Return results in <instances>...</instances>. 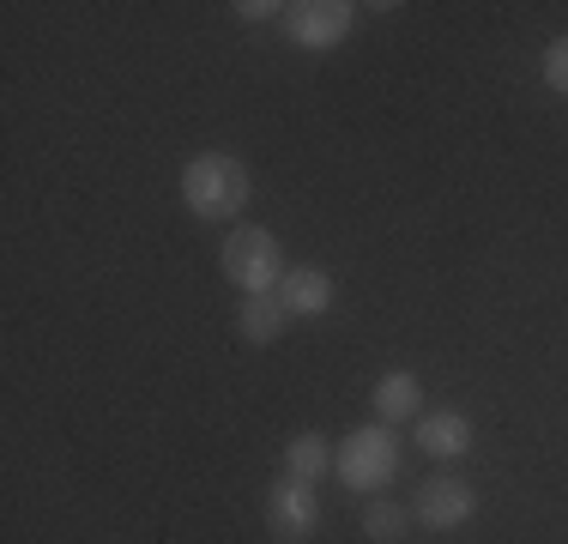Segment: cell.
<instances>
[{"instance_id": "obj_14", "label": "cell", "mask_w": 568, "mask_h": 544, "mask_svg": "<svg viewBox=\"0 0 568 544\" xmlns=\"http://www.w3.org/2000/svg\"><path fill=\"white\" fill-rule=\"evenodd\" d=\"M242 19H254V24H261V19H273V12H284V7H266V0H242Z\"/></svg>"}, {"instance_id": "obj_11", "label": "cell", "mask_w": 568, "mask_h": 544, "mask_svg": "<svg viewBox=\"0 0 568 544\" xmlns=\"http://www.w3.org/2000/svg\"><path fill=\"white\" fill-rule=\"evenodd\" d=\"M284 326H291V309L278 303V291H273V296H248V303L236 309V333H242V345H273Z\"/></svg>"}, {"instance_id": "obj_7", "label": "cell", "mask_w": 568, "mask_h": 544, "mask_svg": "<svg viewBox=\"0 0 568 544\" xmlns=\"http://www.w3.org/2000/svg\"><path fill=\"white\" fill-rule=\"evenodd\" d=\"M333 296H339V284H333L327 266H291L278 284V303L291 309V321H315L333 309Z\"/></svg>"}, {"instance_id": "obj_10", "label": "cell", "mask_w": 568, "mask_h": 544, "mask_svg": "<svg viewBox=\"0 0 568 544\" xmlns=\"http://www.w3.org/2000/svg\"><path fill=\"white\" fill-rule=\"evenodd\" d=\"M327 466H333V442L321 430H296L291 442H284V478L315 484V478H327Z\"/></svg>"}, {"instance_id": "obj_6", "label": "cell", "mask_w": 568, "mask_h": 544, "mask_svg": "<svg viewBox=\"0 0 568 544\" xmlns=\"http://www.w3.org/2000/svg\"><path fill=\"white\" fill-rule=\"evenodd\" d=\"M471 514H478V490H471L466 478H454V472H442V478H429L424 490H417L412 521L424 526V533H459Z\"/></svg>"}, {"instance_id": "obj_2", "label": "cell", "mask_w": 568, "mask_h": 544, "mask_svg": "<svg viewBox=\"0 0 568 544\" xmlns=\"http://www.w3.org/2000/svg\"><path fill=\"white\" fill-rule=\"evenodd\" d=\"M333 478L345 490H357V496H382L387 484L399 478V435L394 424H357L345 435L339 447H333Z\"/></svg>"}, {"instance_id": "obj_8", "label": "cell", "mask_w": 568, "mask_h": 544, "mask_svg": "<svg viewBox=\"0 0 568 544\" xmlns=\"http://www.w3.org/2000/svg\"><path fill=\"white\" fill-rule=\"evenodd\" d=\"M375 417H382V424L424 417V381H417L412 370H382L375 375Z\"/></svg>"}, {"instance_id": "obj_1", "label": "cell", "mask_w": 568, "mask_h": 544, "mask_svg": "<svg viewBox=\"0 0 568 544\" xmlns=\"http://www.w3.org/2000/svg\"><path fill=\"white\" fill-rule=\"evenodd\" d=\"M248 163L236 152H200L182 163V206L206 224H230L242 206H248Z\"/></svg>"}, {"instance_id": "obj_12", "label": "cell", "mask_w": 568, "mask_h": 544, "mask_svg": "<svg viewBox=\"0 0 568 544\" xmlns=\"http://www.w3.org/2000/svg\"><path fill=\"white\" fill-rule=\"evenodd\" d=\"M357 526H363V538H369V544H399L405 526H412V514H405L399 502H387V496H369Z\"/></svg>"}, {"instance_id": "obj_3", "label": "cell", "mask_w": 568, "mask_h": 544, "mask_svg": "<svg viewBox=\"0 0 568 544\" xmlns=\"http://www.w3.org/2000/svg\"><path fill=\"white\" fill-rule=\"evenodd\" d=\"M219 266H224V279L236 284L242 296H273L278 284H284V242H278V230H266V224H230V236H224V249H219Z\"/></svg>"}, {"instance_id": "obj_4", "label": "cell", "mask_w": 568, "mask_h": 544, "mask_svg": "<svg viewBox=\"0 0 568 544\" xmlns=\"http://www.w3.org/2000/svg\"><path fill=\"white\" fill-rule=\"evenodd\" d=\"M278 24H284V37H291L296 49L327 54V49H339L345 37H351L357 7H351V0H296V7L278 12Z\"/></svg>"}, {"instance_id": "obj_9", "label": "cell", "mask_w": 568, "mask_h": 544, "mask_svg": "<svg viewBox=\"0 0 568 544\" xmlns=\"http://www.w3.org/2000/svg\"><path fill=\"white\" fill-rule=\"evenodd\" d=\"M417 447L436 454V460L471 454V417L466 412H424V417H417Z\"/></svg>"}, {"instance_id": "obj_5", "label": "cell", "mask_w": 568, "mask_h": 544, "mask_svg": "<svg viewBox=\"0 0 568 544\" xmlns=\"http://www.w3.org/2000/svg\"><path fill=\"white\" fill-rule=\"evenodd\" d=\"M321 526V496L315 484L303 478H278L273 490H266V533H273L278 544H308Z\"/></svg>"}, {"instance_id": "obj_13", "label": "cell", "mask_w": 568, "mask_h": 544, "mask_svg": "<svg viewBox=\"0 0 568 544\" xmlns=\"http://www.w3.org/2000/svg\"><path fill=\"white\" fill-rule=\"evenodd\" d=\"M538 67H545V85L557 91V98H568V37H550Z\"/></svg>"}]
</instances>
